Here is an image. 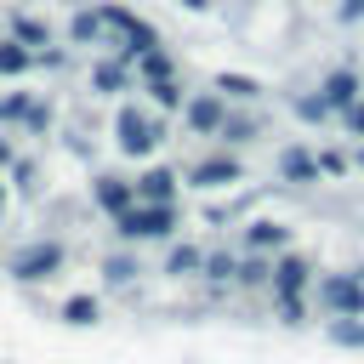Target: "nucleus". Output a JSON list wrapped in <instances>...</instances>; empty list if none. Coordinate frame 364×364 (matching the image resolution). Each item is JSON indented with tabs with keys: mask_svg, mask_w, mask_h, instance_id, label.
<instances>
[{
	"mask_svg": "<svg viewBox=\"0 0 364 364\" xmlns=\"http://www.w3.org/2000/svg\"><path fill=\"white\" fill-rule=\"evenodd\" d=\"M165 228H171V210H165V205L125 210V222H119V233H131V239H154V233H165Z\"/></svg>",
	"mask_w": 364,
	"mask_h": 364,
	"instance_id": "obj_1",
	"label": "nucleus"
},
{
	"mask_svg": "<svg viewBox=\"0 0 364 364\" xmlns=\"http://www.w3.org/2000/svg\"><path fill=\"white\" fill-rule=\"evenodd\" d=\"M324 301L341 307V313H364V290L353 279H324Z\"/></svg>",
	"mask_w": 364,
	"mask_h": 364,
	"instance_id": "obj_2",
	"label": "nucleus"
},
{
	"mask_svg": "<svg viewBox=\"0 0 364 364\" xmlns=\"http://www.w3.org/2000/svg\"><path fill=\"white\" fill-rule=\"evenodd\" d=\"M119 131H125V148H131V154H148V148H154V125H148L142 114H125Z\"/></svg>",
	"mask_w": 364,
	"mask_h": 364,
	"instance_id": "obj_3",
	"label": "nucleus"
},
{
	"mask_svg": "<svg viewBox=\"0 0 364 364\" xmlns=\"http://www.w3.org/2000/svg\"><path fill=\"white\" fill-rule=\"evenodd\" d=\"M46 267H57V245H34L28 256H17V273L23 279H40Z\"/></svg>",
	"mask_w": 364,
	"mask_h": 364,
	"instance_id": "obj_4",
	"label": "nucleus"
},
{
	"mask_svg": "<svg viewBox=\"0 0 364 364\" xmlns=\"http://www.w3.org/2000/svg\"><path fill=\"white\" fill-rule=\"evenodd\" d=\"M301 279H307V267H301V262H284V267H279V290H284V301L301 290ZM290 313H296V301H290Z\"/></svg>",
	"mask_w": 364,
	"mask_h": 364,
	"instance_id": "obj_5",
	"label": "nucleus"
},
{
	"mask_svg": "<svg viewBox=\"0 0 364 364\" xmlns=\"http://www.w3.org/2000/svg\"><path fill=\"white\" fill-rule=\"evenodd\" d=\"M142 193L165 205V199H171V171H148V176H142Z\"/></svg>",
	"mask_w": 364,
	"mask_h": 364,
	"instance_id": "obj_6",
	"label": "nucleus"
},
{
	"mask_svg": "<svg viewBox=\"0 0 364 364\" xmlns=\"http://www.w3.org/2000/svg\"><path fill=\"white\" fill-rule=\"evenodd\" d=\"M324 102H353V74H330V85H324Z\"/></svg>",
	"mask_w": 364,
	"mask_h": 364,
	"instance_id": "obj_7",
	"label": "nucleus"
},
{
	"mask_svg": "<svg viewBox=\"0 0 364 364\" xmlns=\"http://www.w3.org/2000/svg\"><path fill=\"white\" fill-rule=\"evenodd\" d=\"M97 199H102L108 210H125V205H131V193H125L119 182H102V188H97Z\"/></svg>",
	"mask_w": 364,
	"mask_h": 364,
	"instance_id": "obj_8",
	"label": "nucleus"
},
{
	"mask_svg": "<svg viewBox=\"0 0 364 364\" xmlns=\"http://www.w3.org/2000/svg\"><path fill=\"white\" fill-rule=\"evenodd\" d=\"M188 119H193L199 131H210V125H216V102H193V108H188Z\"/></svg>",
	"mask_w": 364,
	"mask_h": 364,
	"instance_id": "obj_9",
	"label": "nucleus"
},
{
	"mask_svg": "<svg viewBox=\"0 0 364 364\" xmlns=\"http://www.w3.org/2000/svg\"><path fill=\"white\" fill-rule=\"evenodd\" d=\"M23 63H28V51H17V46H0V68H6V74H17Z\"/></svg>",
	"mask_w": 364,
	"mask_h": 364,
	"instance_id": "obj_10",
	"label": "nucleus"
},
{
	"mask_svg": "<svg viewBox=\"0 0 364 364\" xmlns=\"http://www.w3.org/2000/svg\"><path fill=\"white\" fill-rule=\"evenodd\" d=\"M199 182H233V165H199Z\"/></svg>",
	"mask_w": 364,
	"mask_h": 364,
	"instance_id": "obj_11",
	"label": "nucleus"
},
{
	"mask_svg": "<svg viewBox=\"0 0 364 364\" xmlns=\"http://www.w3.org/2000/svg\"><path fill=\"white\" fill-rule=\"evenodd\" d=\"M222 91H233V97H250L256 85H250V80H239V74H222Z\"/></svg>",
	"mask_w": 364,
	"mask_h": 364,
	"instance_id": "obj_12",
	"label": "nucleus"
},
{
	"mask_svg": "<svg viewBox=\"0 0 364 364\" xmlns=\"http://www.w3.org/2000/svg\"><path fill=\"white\" fill-rule=\"evenodd\" d=\"M91 313H97V307H91L85 296H80V301H68V318H74V324H91Z\"/></svg>",
	"mask_w": 364,
	"mask_h": 364,
	"instance_id": "obj_13",
	"label": "nucleus"
},
{
	"mask_svg": "<svg viewBox=\"0 0 364 364\" xmlns=\"http://www.w3.org/2000/svg\"><path fill=\"white\" fill-rule=\"evenodd\" d=\"M0 159H6V148H0Z\"/></svg>",
	"mask_w": 364,
	"mask_h": 364,
	"instance_id": "obj_14",
	"label": "nucleus"
}]
</instances>
